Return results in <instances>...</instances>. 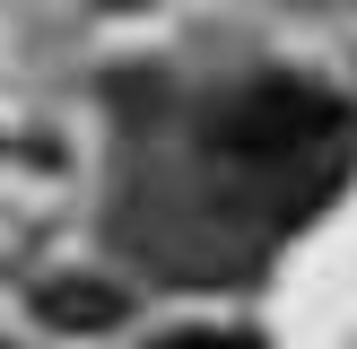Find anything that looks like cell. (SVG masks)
I'll return each mask as SVG.
<instances>
[{
	"instance_id": "cell-1",
	"label": "cell",
	"mask_w": 357,
	"mask_h": 349,
	"mask_svg": "<svg viewBox=\"0 0 357 349\" xmlns=\"http://www.w3.org/2000/svg\"><path fill=\"white\" fill-rule=\"evenodd\" d=\"M331 131H340V105H331L323 87L253 79L218 122H209V149L244 157V166H271V157H296V149H314V140H331Z\"/></svg>"
},
{
	"instance_id": "cell-2",
	"label": "cell",
	"mask_w": 357,
	"mask_h": 349,
	"mask_svg": "<svg viewBox=\"0 0 357 349\" xmlns=\"http://www.w3.org/2000/svg\"><path fill=\"white\" fill-rule=\"evenodd\" d=\"M35 314L52 332H114V323H131V297L105 288V279H44L35 288Z\"/></svg>"
},
{
	"instance_id": "cell-3",
	"label": "cell",
	"mask_w": 357,
	"mask_h": 349,
	"mask_svg": "<svg viewBox=\"0 0 357 349\" xmlns=\"http://www.w3.org/2000/svg\"><path fill=\"white\" fill-rule=\"evenodd\" d=\"M166 349H253V341H236V332H192V341H166Z\"/></svg>"
}]
</instances>
